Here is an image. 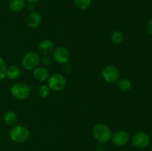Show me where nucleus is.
Wrapping results in <instances>:
<instances>
[{
  "label": "nucleus",
  "mask_w": 152,
  "mask_h": 151,
  "mask_svg": "<svg viewBox=\"0 0 152 151\" xmlns=\"http://www.w3.org/2000/svg\"><path fill=\"white\" fill-rule=\"evenodd\" d=\"M94 137L99 142V143H106L111 139V130L109 127L105 124L99 123L95 124L93 127Z\"/></svg>",
  "instance_id": "nucleus-1"
},
{
  "label": "nucleus",
  "mask_w": 152,
  "mask_h": 151,
  "mask_svg": "<svg viewBox=\"0 0 152 151\" xmlns=\"http://www.w3.org/2000/svg\"><path fill=\"white\" fill-rule=\"evenodd\" d=\"M30 132L28 128L22 125L14 126L10 131V137L16 143H23L28 139Z\"/></svg>",
  "instance_id": "nucleus-2"
},
{
  "label": "nucleus",
  "mask_w": 152,
  "mask_h": 151,
  "mask_svg": "<svg viewBox=\"0 0 152 151\" xmlns=\"http://www.w3.org/2000/svg\"><path fill=\"white\" fill-rule=\"evenodd\" d=\"M10 93L16 99L25 100L31 94V87L25 83H16L10 88Z\"/></svg>",
  "instance_id": "nucleus-3"
},
{
  "label": "nucleus",
  "mask_w": 152,
  "mask_h": 151,
  "mask_svg": "<svg viewBox=\"0 0 152 151\" xmlns=\"http://www.w3.org/2000/svg\"><path fill=\"white\" fill-rule=\"evenodd\" d=\"M66 78L62 74L53 73L49 76L48 78V85L50 90L54 91H61L66 86Z\"/></svg>",
  "instance_id": "nucleus-4"
},
{
  "label": "nucleus",
  "mask_w": 152,
  "mask_h": 151,
  "mask_svg": "<svg viewBox=\"0 0 152 151\" xmlns=\"http://www.w3.org/2000/svg\"><path fill=\"white\" fill-rule=\"evenodd\" d=\"M41 62L39 53L37 52H29L24 56L22 59V66L27 70H34Z\"/></svg>",
  "instance_id": "nucleus-5"
},
{
  "label": "nucleus",
  "mask_w": 152,
  "mask_h": 151,
  "mask_svg": "<svg viewBox=\"0 0 152 151\" xmlns=\"http://www.w3.org/2000/svg\"><path fill=\"white\" fill-rule=\"evenodd\" d=\"M120 73L118 68L114 65H107L102 69V76L108 83L115 82L118 80Z\"/></svg>",
  "instance_id": "nucleus-6"
},
{
  "label": "nucleus",
  "mask_w": 152,
  "mask_h": 151,
  "mask_svg": "<svg viewBox=\"0 0 152 151\" xmlns=\"http://www.w3.org/2000/svg\"><path fill=\"white\" fill-rule=\"evenodd\" d=\"M132 142L136 148L144 149L150 144V137L145 132H138L132 136Z\"/></svg>",
  "instance_id": "nucleus-7"
},
{
  "label": "nucleus",
  "mask_w": 152,
  "mask_h": 151,
  "mask_svg": "<svg viewBox=\"0 0 152 151\" xmlns=\"http://www.w3.org/2000/svg\"><path fill=\"white\" fill-rule=\"evenodd\" d=\"M70 56L69 50L64 47H58L53 50V58L57 63H66L69 61Z\"/></svg>",
  "instance_id": "nucleus-8"
},
{
  "label": "nucleus",
  "mask_w": 152,
  "mask_h": 151,
  "mask_svg": "<svg viewBox=\"0 0 152 151\" xmlns=\"http://www.w3.org/2000/svg\"><path fill=\"white\" fill-rule=\"evenodd\" d=\"M129 133L126 130H117L114 134L111 136V141L113 144L117 146H124L127 144L128 142H129Z\"/></svg>",
  "instance_id": "nucleus-9"
},
{
  "label": "nucleus",
  "mask_w": 152,
  "mask_h": 151,
  "mask_svg": "<svg viewBox=\"0 0 152 151\" xmlns=\"http://www.w3.org/2000/svg\"><path fill=\"white\" fill-rule=\"evenodd\" d=\"M53 50V43L50 39H44L38 46V51L40 54L45 56L50 54Z\"/></svg>",
  "instance_id": "nucleus-10"
},
{
  "label": "nucleus",
  "mask_w": 152,
  "mask_h": 151,
  "mask_svg": "<svg viewBox=\"0 0 152 151\" xmlns=\"http://www.w3.org/2000/svg\"><path fill=\"white\" fill-rule=\"evenodd\" d=\"M49 72L45 67H37L34 70V76L39 81H45L48 78Z\"/></svg>",
  "instance_id": "nucleus-11"
},
{
  "label": "nucleus",
  "mask_w": 152,
  "mask_h": 151,
  "mask_svg": "<svg viewBox=\"0 0 152 151\" xmlns=\"http://www.w3.org/2000/svg\"><path fill=\"white\" fill-rule=\"evenodd\" d=\"M28 26L32 28H37L40 25L42 22V16L38 12H33L28 16Z\"/></svg>",
  "instance_id": "nucleus-12"
},
{
  "label": "nucleus",
  "mask_w": 152,
  "mask_h": 151,
  "mask_svg": "<svg viewBox=\"0 0 152 151\" xmlns=\"http://www.w3.org/2000/svg\"><path fill=\"white\" fill-rule=\"evenodd\" d=\"M3 120L7 125L14 126L17 122V115L15 112L12 110H7L4 113Z\"/></svg>",
  "instance_id": "nucleus-13"
},
{
  "label": "nucleus",
  "mask_w": 152,
  "mask_h": 151,
  "mask_svg": "<svg viewBox=\"0 0 152 151\" xmlns=\"http://www.w3.org/2000/svg\"><path fill=\"white\" fill-rule=\"evenodd\" d=\"M25 5V0H10L8 4L9 9L13 12L22 11Z\"/></svg>",
  "instance_id": "nucleus-14"
},
{
  "label": "nucleus",
  "mask_w": 152,
  "mask_h": 151,
  "mask_svg": "<svg viewBox=\"0 0 152 151\" xmlns=\"http://www.w3.org/2000/svg\"><path fill=\"white\" fill-rule=\"evenodd\" d=\"M21 76V69L16 65H11L7 68L6 76L10 79H16Z\"/></svg>",
  "instance_id": "nucleus-15"
},
{
  "label": "nucleus",
  "mask_w": 152,
  "mask_h": 151,
  "mask_svg": "<svg viewBox=\"0 0 152 151\" xmlns=\"http://www.w3.org/2000/svg\"><path fill=\"white\" fill-rule=\"evenodd\" d=\"M111 40L114 44H120L124 40V35L123 33L120 30H115L111 33Z\"/></svg>",
  "instance_id": "nucleus-16"
},
{
  "label": "nucleus",
  "mask_w": 152,
  "mask_h": 151,
  "mask_svg": "<svg viewBox=\"0 0 152 151\" xmlns=\"http://www.w3.org/2000/svg\"><path fill=\"white\" fill-rule=\"evenodd\" d=\"M118 88L122 91H129L132 88V82L128 78H122L117 83Z\"/></svg>",
  "instance_id": "nucleus-17"
},
{
  "label": "nucleus",
  "mask_w": 152,
  "mask_h": 151,
  "mask_svg": "<svg viewBox=\"0 0 152 151\" xmlns=\"http://www.w3.org/2000/svg\"><path fill=\"white\" fill-rule=\"evenodd\" d=\"M76 7L81 10H86L90 7L91 0H74Z\"/></svg>",
  "instance_id": "nucleus-18"
},
{
  "label": "nucleus",
  "mask_w": 152,
  "mask_h": 151,
  "mask_svg": "<svg viewBox=\"0 0 152 151\" xmlns=\"http://www.w3.org/2000/svg\"><path fill=\"white\" fill-rule=\"evenodd\" d=\"M50 89L48 84H43V85L40 86L39 88L38 89L39 96H41L42 98L47 97L50 94Z\"/></svg>",
  "instance_id": "nucleus-19"
},
{
  "label": "nucleus",
  "mask_w": 152,
  "mask_h": 151,
  "mask_svg": "<svg viewBox=\"0 0 152 151\" xmlns=\"http://www.w3.org/2000/svg\"><path fill=\"white\" fill-rule=\"evenodd\" d=\"M6 71H7V66H6L5 61L0 56V80L4 79L6 77Z\"/></svg>",
  "instance_id": "nucleus-20"
},
{
  "label": "nucleus",
  "mask_w": 152,
  "mask_h": 151,
  "mask_svg": "<svg viewBox=\"0 0 152 151\" xmlns=\"http://www.w3.org/2000/svg\"><path fill=\"white\" fill-rule=\"evenodd\" d=\"M51 58L48 56V55H45V56H43L41 58V62L44 65H50V63H51Z\"/></svg>",
  "instance_id": "nucleus-21"
},
{
  "label": "nucleus",
  "mask_w": 152,
  "mask_h": 151,
  "mask_svg": "<svg viewBox=\"0 0 152 151\" xmlns=\"http://www.w3.org/2000/svg\"><path fill=\"white\" fill-rule=\"evenodd\" d=\"M146 29H147V31H148V34L151 35L152 36V19H150V20L148 22V23H147Z\"/></svg>",
  "instance_id": "nucleus-22"
},
{
  "label": "nucleus",
  "mask_w": 152,
  "mask_h": 151,
  "mask_svg": "<svg viewBox=\"0 0 152 151\" xmlns=\"http://www.w3.org/2000/svg\"><path fill=\"white\" fill-rule=\"evenodd\" d=\"M104 150H105V147H104L103 143H99V144L97 146V150L104 151Z\"/></svg>",
  "instance_id": "nucleus-23"
},
{
  "label": "nucleus",
  "mask_w": 152,
  "mask_h": 151,
  "mask_svg": "<svg viewBox=\"0 0 152 151\" xmlns=\"http://www.w3.org/2000/svg\"><path fill=\"white\" fill-rule=\"evenodd\" d=\"M34 7H35V6H34V3L28 2V9H29V10H33V9H34Z\"/></svg>",
  "instance_id": "nucleus-24"
},
{
  "label": "nucleus",
  "mask_w": 152,
  "mask_h": 151,
  "mask_svg": "<svg viewBox=\"0 0 152 151\" xmlns=\"http://www.w3.org/2000/svg\"><path fill=\"white\" fill-rule=\"evenodd\" d=\"M27 1H28V2H33V3H35V2H37V1H40V0H27Z\"/></svg>",
  "instance_id": "nucleus-25"
},
{
  "label": "nucleus",
  "mask_w": 152,
  "mask_h": 151,
  "mask_svg": "<svg viewBox=\"0 0 152 151\" xmlns=\"http://www.w3.org/2000/svg\"><path fill=\"white\" fill-rule=\"evenodd\" d=\"M131 1H137V0H131Z\"/></svg>",
  "instance_id": "nucleus-26"
},
{
  "label": "nucleus",
  "mask_w": 152,
  "mask_h": 151,
  "mask_svg": "<svg viewBox=\"0 0 152 151\" xmlns=\"http://www.w3.org/2000/svg\"><path fill=\"white\" fill-rule=\"evenodd\" d=\"M56 1H57V0H56Z\"/></svg>",
  "instance_id": "nucleus-27"
}]
</instances>
